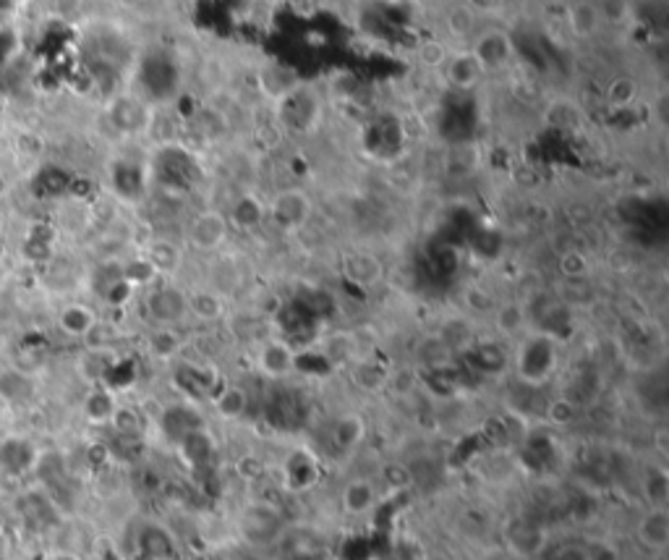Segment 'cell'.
Returning <instances> with one entry per match:
<instances>
[{
    "label": "cell",
    "mask_w": 669,
    "mask_h": 560,
    "mask_svg": "<svg viewBox=\"0 0 669 560\" xmlns=\"http://www.w3.org/2000/svg\"><path fill=\"white\" fill-rule=\"evenodd\" d=\"M560 364V338L529 330L518 338V346L512 353V369L515 378L529 387H541L552 380Z\"/></svg>",
    "instance_id": "obj_1"
},
{
    "label": "cell",
    "mask_w": 669,
    "mask_h": 560,
    "mask_svg": "<svg viewBox=\"0 0 669 560\" xmlns=\"http://www.w3.org/2000/svg\"><path fill=\"white\" fill-rule=\"evenodd\" d=\"M317 212L314 197L303 186H285L267 199V223L283 233L303 231Z\"/></svg>",
    "instance_id": "obj_2"
},
{
    "label": "cell",
    "mask_w": 669,
    "mask_h": 560,
    "mask_svg": "<svg viewBox=\"0 0 669 560\" xmlns=\"http://www.w3.org/2000/svg\"><path fill=\"white\" fill-rule=\"evenodd\" d=\"M233 236V228L225 217V210L220 208H204L197 210L183 228V244L199 254H217L225 249Z\"/></svg>",
    "instance_id": "obj_3"
},
{
    "label": "cell",
    "mask_w": 669,
    "mask_h": 560,
    "mask_svg": "<svg viewBox=\"0 0 669 560\" xmlns=\"http://www.w3.org/2000/svg\"><path fill=\"white\" fill-rule=\"evenodd\" d=\"M144 312L155 327H181L189 319L186 288L173 280H163L144 293Z\"/></svg>",
    "instance_id": "obj_4"
},
{
    "label": "cell",
    "mask_w": 669,
    "mask_h": 560,
    "mask_svg": "<svg viewBox=\"0 0 669 560\" xmlns=\"http://www.w3.org/2000/svg\"><path fill=\"white\" fill-rule=\"evenodd\" d=\"M504 545L512 556L526 560H536L544 556V550L549 547V534L546 529L529 519V516H518V519H510L504 524Z\"/></svg>",
    "instance_id": "obj_5"
},
{
    "label": "cell",
    "mask_w": 669,
    "mask_h": 560,
    "mask_svg": "<svg viewBox=\"0 0 669 560\" xmlns=\"http://www.w3.org/2000/svg\"><path fill=\"white\" fill-rule=\"evenodd\" d=\"M257 369L269 380H285L299 369V353L285 338H267L257 349Z\"/></svg>",
    "instance_id": "obj_6"
},
{
    "label": "cell",
    "mask_w": 669,
    "mask_h": 560,
    "mask_svg": "<svg viewBox=\"0 0 669 560\" xmlns=\"http://www.w3.org/2000/svg\"><path fill=\"white\" fill-rule=\"evenodd\" d=\"M469 50L476 55V61L481 64V69L487 71V73L507 69L512 64V55H515L512 39L504 35L502 30L478 32V35L473 37V45H470Z\"/></svg>",
    "instance_id": "obj_7"
},
{
    "label": "cell",
    "mask_w": 669,
    "mask_h": 560,
    "mask_svg": "<svg viewBox=\"0 0 669 560\" xmlns=\"http://www.w3.org/2000/svg\"><path fill=\"white\" fill-rule=\"evenodd\" d=\"M225 217L233 231H243V233L259 231L267 223V202L259 199L254 191L235 194L231 205L225 208Z\"/></svg>",
    "instance_id": "obj_8"
},
{
    "label": "cell",
    "mask_w": 669,
    "mask_h": 560,
    "mask_svg": "<svg viewBox=\"0 0 669 560\" xmlns=\"http://www.w3.org/2000/svg\"><path fill=\"white\" fill-rule=\"evenodd\" d=\"M638 542L651 553H665L669 547V511L667 505H648L636 524Z\"/></svg>",
    "instance_id": "obj_9"
},
{
    "label": "cell",
    "mask_w": 669,
    "mask_h": 560,
    "mask_svg": "<svg viewBox=\"0 0 669 560\" xmlns=\"http://www.w3.org/2000/svg\"><path fill=\"white\" fill-rule=\"evenodd\" d=\"M186 301H189V319L197 322H220L228 317V296L212 285L199 288H186Z\"/></svg>",
    "instance_id": "obj_10"
},
{
    "label": "cell",
    "mask_w": 669,
    "mask_h": 560,
    "mask_svg": "<svg viewBox=\"0 0 669 560\" xmlns=\"http://www.w3.org/2000/svg\"><path fill=\"white\" fill-rule=\"evenodd\" d=\"M442 71H445L447 84H450L453 89H461V92L476 89V87L484 81V76H487V71L481 69V64L476 61V55H473L470 50L450 53L447 61H445V66H442Z\"/></svg>",
    "instance_id": "obj_11"
},
{
    "label": "cell",
    "mask_w": 669,
    "mask_h": 560,
    "mask_svg": "<svg viewBox=\"0 0 669 560\" xmlns=\"http://www.w3.org/2000/svg\"><path fill=\"white\" fill-rule=\"evenodd\" d=\"M343 273L351 283H356L359 288H374L385 280V262L374 254V251H364L356 249L351 254H345L343 259Z\"/></svg>",
    "instance_id": "obj_12"
},
{
    "label": "cell",
    "mask_w": 669,
    "mask_h": 560,
    "mask_svg": "<svg viewBox=\"0 0 669 560\" xmlns=\"http://www.w3.org/2000/svg\"><path fill=\"white\" fill-rule=\"evenodd\" d=\"M377 505H379V490L367 477L351 479L340 492V508H343V513H348L353 519L368 516Z\"/></svg>",
    "instance_id": "obj_13"
},
{
    "label": "cell",
    "mask_w": 669,
    "mask_h": 560,
    "mask_svg": "<svg viewBox=\"0 0 669 560\" xmlns=\"http://www.w3.org/2000/svg\"><path fill=\"white\" fill-rule=\"evenodd\" d=\"M364 437H367V421L361 414L348 412V414L334 417L333 427H330V440H333L337 454L351 455L353 451H359Z\"/></svg>",
    "instance_id": "obj_14"
},
{
    "label": "cell",
    "mask_w": 669,
    "mask_h": 560,
    "mask_svg": "<svg viewBox=\"0 0 669 560\" xmlns=\"http://www.w3.org/2000/svg\"><path fill=\"white\" fill-rule=\"evenodd\" d=\"M209 401H212L215 414L225 421L243 420L249 414V406H251L249 390L243 386H238V383H228V386H223L220 390H215L209 395Z\"/></svg>",
    "instance_id": "obj_15"
},
{
    "label": "cell",
    "mask_w": 669,
    "mask_h": 560,
    "mask_svg": "<svg viewBox=\"0 0 669 560\" xmlns=\"http://www.w3.org/2000/svg\"><path fill=\"white\" fill-rule=\"evenodd\" d=\"M58 327L66 333L68 338H92L95 330L100 327V317H97V312L89 304L73 301V304H66L61 310Z\"/></svg>",
    "instance_id": "obj_16"
},
{
    "label": "cell",
    "mask_w": 669,
    "mask_h": 560,
    "mask_svg": "<svg viewBox=\"0 0 669 560\" xmlns=\"http://www.w3.org/2000/svg\"><path fill=\"white\" fill-rule=\"evenodd\" d=\"M144 262L155 270V276L173 278L181 270V265H183V246L175 244V242L157 239V242H152V244L147 246Z\"/></svg>",
    "instance_id": "obj_17"
},
{
    "label": "cell",
    "mask_w": 669,
    "mask_h": 560,
    "mask_svg": "<svg viewBox=\"0 0 669 560\" xmlns=\"http://www.w3.org/2000/svg\"><path fill=\"white\" fill-rule=\"evenodd\" d=\"M390 369L382 367L374 356H364V359H356L351 361V380L353 386L364 393H382L390 387Z\"/></svg>",
    "instance_id": "obj_18"
},
{
    "label": "cell",
    "mask_w": 669,
    "mask_h": 560,
    "mask_svg": "<svg viewBox=\"0 0 669 560\" xmlns=\"http://www.w3.org/2000/svg\"><path fill=\"white\" fill-rule=\"evenodd\" d=\"M277 526H280V519L267 505H254L241 519V531L249 542H267L275 537Z\"/></svg>",
    "instance_id": "obj_19"
},
{
    "label": "cell",
    "mask_w": 669,
    "mask_h": 560,
    "mask_svg": "<svg viewBox=\"0 0 669 560\" xmlns=\"http://www.w3.org/2000/svg\"><path fill=\"white\" fill-rule=\"evenodd\" d=\"M531 317H529V307L523 301H502L500 307H495V327L504 338H521L523 333H529Z\"/></svg>",
    "instance_id": "obj_20"
},
{
    "label": "cell",
    "mask_w": 669,
    "mask_h": 560,
    "mask_svg": "<svg viewBox=\"0 0 669 560\" xmlns=\"http://www.w3.org/2000/svg\"><path fill=\"white\" fill-rule=\"evenodd\" d=\"M136 547L147 560H173L175 558V547H173V537L167 534V529L157 524L141 526L139 537H136Z\"/></svg>",
    "instance_id": "obj_21"
},
{
    "label": "cell",
    "mask_w": 669,
    "mask_h": 560,
    "mask_svg": "<svg viewBox=\"0 0 669 560\" xmlns=\"http://www.w3.org/2000/svg\"><path fill=\"white\" fill-rule=\"evenodd\" d=\"M638 98H640V81H638L636 76H631V73H617L604 87V103L609 106V110H614V113L633 107Z\"/></svg>",
    "instance_id": "obj_22"
},
{
    "label": "cell",
    "mask_w": 669,
    "mask_h": 560,
    "mask_svg": "<svg viewBox=\"0 0 669 560\" xmlns=\"http://www.w3.org/2000/svg\"><path fill=\"white\" fill-rule=\"evenodd\" d=\"M84 417L92 421V424H110L115 409H118V401H115V393L110 387L97 386L89 390V395L84 398Z\"/></svg>",
    "instance_id": "obj_23"
},
{
    "label": "cell",
    "mask_w": 669,
    "mask_h": 560,
    "mask_svg": "<svg viewBox=\"0 0 669 560\" xmlns=\"http://www.w3.org/2000/svg\"><path fill=\"white\" fill-rule=\"evenodd\" d=\"M147 349L155 359L170 361L183 351V335L178 333V327H155L147 338Z\"/></svg>",
    "instance_id": "obj_24"
},
{
    "label": "cell",
    "mask_w": 669,
    "mask_h": 560,
    "mask_svg": "<svg viewBox=\"0 0 669 560\" xmlns=\"http://www.w3.org/2000/svg\"><path fill=\"white\" fill-rule=\"evenodd\" d=\"M580 113H583V110L575 106L572 100H555V103H549L544 118H546V126H552V129H557V132H572V129H578L580 121H583Z\"/></svg>",
    "instance_id": "obj_25"
},
{
    "label": "cell",
    "mask_w": 669,
    "mask_h": 560,
    "mask_svg": "<svg viewBox=\"0 0 669 560\" xmlns=\"http://www.w3.org/2000/svg\"><path fill=\"white\" fill-rule=\"evenodd\" d=\"M34 448L27 443V440H19V437H11L3 448H0V461L8 466V471H27L37 463L34 458Z\"/></svg>",
    "instance_id": "obj_26"
},
{
    "label": "cell",
    "mask_w": 669,
    "mask_h": 560,
    "mask_svg": "<svg viewBox=\"0 0 669 560\" xmlns=\"http://www.w3.org/2000/svg\"><path fill=\"white\" fill-rule=\"evenodd\" d=\"M557 273L565 280L580 283V280L589 278L591 262H589V257H586L580 249H565V251L557 257Z\"/></svg>",
    "instance_id": "obj_27"
},
{
    "label": "cell",
    "mask_w": 669,
    "mask_h": 560,
    "mask_svg": "<svg viewBox=\"0 0 669 560\" xmlns=\"http://www.w3.org/2000/svg\"><path fill=\"white\" fill-rule=\"evenodd\" d=\"M303 455H306L303 451H296L288 458V466H285V477H288L291 488H296V490H306V488H311L317 482V461L303 469Z\"/></svg>",
    "instance_id": "obj_28"
},
{
    "label": "cell",
    "mask_w": 669,
    "mask_h": 560,
    "mask_svg": "<svg viewBox=\"0 0 669 560\" xmlns=\"http://www.w3.org/2000/svg\"><path fill=\"white\" fill-rule=\"evenodd\" d=\"M110 427L121 435V437H139L141 435V429H144V421H141V414L131 409V406H121L118 403V409H115V414H113V420H110Z\"/></svg>",
    "instance_id": "obj_29"
},
{
    "label": "cell",
    "mask_w": 669,
    "mask_h": 560,
    "mask_svg": "<svg viewBox=\"0 0 669 560\" xmlns=\"http://www.w3.org/2000/svg\"><path fill=\"white\" fill-rule=\"evenodd\" d=\"M450 32L455 37H461V39L476 35V16H473V11H469L466 5H458L453 11V16H450Z\"/></svg>",
    "instance_id": "obj_30"
},
{
    "label": "cell",
    "mask_w": 669,
    "mask_h": 560,
    "mask_svg": "<svg viewBox=\"0 0 669 560\" xmlns=\"http://www.w3.org/2000/svg\"><path fill=\"white\" fill-rule=\"evenodd\" d=\"M544 556L546 560H589V550H586V542H565V545H557L555 550L546 547Z\"/></svg>",
    "instance_id": "obj_31"
},
{
    "label": "cell",
    "mask_w": 669,
    "mask_h": 560,
    "mask_svg": "<svg viewBox=\"0 0 669 560\" xmlns=\"http://www.w3.org/2000/svg\"><path fill=\"white\" fill-rule=\"evenodd\" d=\"M50 560H84L79 553H71V550H61V553H53Z\"/></svg>",
    "instance_id": "obj_32"
},
{
    "label": "cell",
    "mask_w": 669,
    "mask_h": 560,
    "mask_svg": "<svg viewBox=\"0 0 669 560\" xmlns=\"http://www.w3.org/2000/svg\"><path fill=\"white\" fill-rule=\"evenodd\" d=\"M173 560H175V558H173Z\"/></svg>",
    "instance_id": "obj_33"
}]
</instances>
